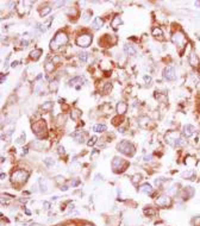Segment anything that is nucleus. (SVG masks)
<instances>
[{
	"label": "nucleus",
	"instance_id": "aec40b11",
	"mask_svg": "<svg viewBox=\"0 0 200 226\" xmlns=\"http://www.w3.org/2000/svg\"><path fill=\"white\" fill-rule=\"evenodd\" d=\"M121 24V19H120V17H114L113 18V20H112V23H111V26L113 27V29H117L119 25Z\"/></svg>",
	"mask_w": 200,
	"mask_h": 226
},
{
	"label": "nucleus",
	"instance_id": "393cba45",
	"mask_svg": "<svg viewBox=\"0 0 200 226\" xmlns=\"http://www.w3.org/2000/svg\"><path fill=\"white\" fill-rule=\"evenodd\" d=\"M54 69H55L54 62H46V63H45V71H46V73H52Z\"/></svg>",
	"mask_w": 200,
	"mask_h": 226
},
{
	"label": "nucleus",
	"instance_id": "37998d69",
	"mask_svg": "<svg viewBox=\"0 0 200 226\" xmlns=\"http://www.w3.org/2000/svg\"><path fill=\"white\" fill-rule=\"evenodd\" d=\"M17 65H18V62H17V61L12 62V64H11V67H13V68H14V67H17Z\"/></svg>",
	"mask_w": 200,
	"mask_h": 226
},
{
	"label": "nucleus",
	"instance_id": "9b49d317",
	"mask_svg": "<svg viewBox=\"0 0 200 226\" xmlns=\"http://www.w3.org/2000/svg\"><path fill=\"white\" fill-rule=\"evenodd\" d=\"M156 205L158 207H168L171 205V200L169 196H165V195H162L160 196L157 200H156Z\"/></svg>",
	"mask_w": 200,
	"mask_h": 226
},
{
	"label": "nucleus",
	"instance_id": "f8f14e48",
	"mask_svg": "<svg viewBox=\"0 0 200 226\" xmlns=\"http://www.w3.org/2000/svg\"><path fill=\"white\" fill-rule=\"evenodd\" d=\"M188 61H189V64H190L192 67H195V68L199 67V57H198V55H196L195 52H190V54H189Z\"/></svg>",
	"mask_w": 200,
	"mask_h": 226
},
{
	"label": "nucleus",
	"instance_id": "a878e982",
	"mask_svg": "<svg viewBox=\"0 0 200 226\" xmlns=\"http://www.w3.org/2000/svg\"><path fill=\"white\" fill-rule=\"evenodd\" d=\"M49 88H50V90H51V92H56V90H57V88H58V81H57V80H52V81L50 82Z\"/></svg>",
	"mask_w": 200,
	"mask_h": 226
},
{
	"label": "nucleus",
	"instance_id": "0eeeda50",
	"mask_svg": "<svg viewBox=\"0 0 200 226\" xmlns=\"http://www.w3.org/2000/svg\"><path fill=\"white\" fill-rule=\"evenodd\" d=\"M127 167V162L120 157H114L112 161V169L118 172V171H123L125 170V168Z\"/></svg>",
	"mask_w": 200,
	"mask_h": 226
},
{
	"label": "nucleus",
	"instance_id": "a19ab883",
	"mask_svg": "<svg viewBox=\"0 0 200 226\" xmlns=\"http://www.w3.org/2000/svg\"><path fill=\"white\" fill-rule=\"evenodd\" d=\"M144 80H145V82H148V83L151 82V77H150V76H144Z\"/></svg>",
	"mask_w": 200,
	"mask_h": 226
},
{
	"label": "nucleus",
	"instance_id": "39448f33",
	"mask_svg": "<svg viewBox=\"0 0 200 226\" xmlns=\"http://www.w3.org/2000/svg\"><path fill=\"white\" fill-rule=\"evenodd\" d=\"M32 131L39 138L45 137L46 136V125H45V123L43 120H38V121L33 123L32 124Z\"/></svg>",
	"mask_w": 200,
	"mask_h": 226
},
{
	"label": "nucleus",
	"instance_id": "4468645a",
	"mask_svg": "<svg viewBox=\"0 0 200 226\" xmlns=\"http://www.w3.org/2000/svg\"><path fill=\"white\" fill-rule=\"evenodd\" d=\"M82 82H85V79L81 77V76H76V77H74V79H71V80L69 81V84H70V86H75V88L79 89V88H80V84H82Z\"/></svg>",
	"mask_w": 200,
	"mask_h": 226
},
{
	"label": "nucleus",
	"instance_id": "c756f323",
	"mask_svg": "<svg viewBox=\"0 0 200 226\" xmlns=\"http://www.w3.org/2000/svg\"><path fill=\"white\" fill-rule=\"evenodd\" d=\"M65 13H67L68 15L76 17V15H77V10H76V7H70V8H68V10L65 11Z\"/></svg>",
	"mask_w": 200,
	"mask_h": 226
},
{
	"label": "nucleus",
	"instance_id": "cd10ccee",
	"mask_svg": "<svg viewBox=\"0 0 200 226\" xmlns=\"http://www.w3.org/2000/svg\"><path fill=\"white\" fill-rule=\"evenodd\" d=\"M93 130H94L95 132H104V131H106V125H104V124H98V125H95V126L93 127Z\"/></svg>",
	"mask_w": 200,
	"mask_h": 226
},
{
	"label": "nucleus",
	"instance_id": "20e7f679",
	"mask_svg": "<svg viewBox=\"0 0 200 226\" xmlns=\"http://www.w3.org/2000/svg\"><path fill=\"white\" fill-rule=\"evenodd\" d=\"M117 149L124 153V155H127V156H132L135 153V146L132 143H130L129 140H121L118 145H117Z\"/></svg>",
	"mask_w": 200,
	"mask_h": 226
},
{
	"label": "nucleus",
	"instance_id": "2eb2a0df",
	"mask_svg": "<svg viewBox=\"0 0 200 226\" xmlns=\"http://www.w3.org/2000/svg\"><path fill=\"white\" fill-rule=\"evenodd\" d=\"M126 111H127V105H126V102H123V101L118 102V105H117V113H118L119 115H123Z\"/></svg>",
	"mask_w": 200,
	"mask_h": 226
},
{
	"label": "nucleus",
	"instance_id": "dca6fc26",
	"mask_svg": "<svg viewBox=\"0 0 200 226\" xmlns=\"http://www.w3.org/2000/svg\"><path fill=\"white\" fill-rule=\"evenodd\" d=\"M73 137L75 138V140L77 143H85V140H86V134L83 132H81V131H77V132L73 133Z\"/></svg>",
	"mask_w": 200,
	"mask_h": 226
},
{
	"label": "nucleus",
	"instance_id": "b1692460",
	"mask_svg": "<svg viewBox=\"0 0 200 226\" xmlns=\"http://www.w3.org/2000/svg\"><path fill=\"white\" fill-rule=\"evenodd\" d=\"M52 107H54V103L51 101H46V102H44L42 105V109L43 111H50V109H52Z\"/></svg>",
	"mask_w": 200,
	"mask_h": 226
},
{
	"label": "nucleus",
	"instance_id": "7c9ffc66",
	"mask_svg": "<svg viewBox=\"0 0 200 226\" xmlns=\"http://www.w3.org/2000/svg\"><path fill=\"white\" fill-rule=\"evenodd\" d=\"M50 12H51V7H50V6H45V7L40 11V15H42V17H45V15L49 14Z\"/></svg>",
	"mask_w": 200,
	"mask_h": 226
},
{
	"label": "nucleus",
	"instance_id": "412c9836",
	"mask_svg": "<svg viewBox=\"0 0 200 226\" xmlns=\"http://www.w3.org/2000/svg\"><path fill=\"white\" fill-rule=\"evenodd\" d=\"M183 194H185L186 199H188V197L193 196V194H194V190H193V188H192V187H186V188L183 189Z\"/></svg>",
	"mask_w": 200,
	"mask_h": 226
},
{
	"label": "nucleus",
	"instance_id": "79ce46f5",
	"mask_svg": "<svg viewBox=\"0 0 200 226\" xmlns=\"http://www.w3.org/2000/svg\"><path fill=\"white\" fill-rule=\"evenodd\" d=\"M61 181L63 182V177H62V176H57V177H56V182H58V183H60Z\"/></svg>",
	"mask_w": 200,
	"mask_h": 226
},
{
	"label": "nucleus",
	"instance_id": "5701e85b",
	"mask_svg": "<svg viewBox=\"0 0 200 226\" xmlns=\"http://www.w3.org/2000/svg\"><path fill=\"white\" fill-rule=\"evenodd\" d=\"M151 33H152L154 37H162L163 36V32H162V30L160 27H154L152 31H151Z\"/></svg>",
	"mask_w": 200,
	"mask_h": 226
},
{
	"label": "nucleus",
	"instance_id": "f257e3e1",
	"mask_svg": "<svg viewBox=\"0 0 200 226\" xmlns=\"http://www.w3.org/2000/svg\"><path fill=\"white\" fill-rule=\"evenodd\" d=\"M67 43H68V36L64 32H57L50 43V48L51 50H58L62 45H65Z\"/></svg>",
	"mask_w": 200,
	"mask_h": 226
},
{
	"label": "nucleus",
	"instance_id": "6ab92c4d",
	"mask_svg": "<svg viewBox=\"0 0 200 226\" xmlns=\"http://www.w3.org/2000/svg\"><path fill=\"white\" fill-rule=\"evenodd\" d=\"M102 24H104V20L101 18H95L93 20V23H92V27L95 29V30H98V29H100L102 26Z\"/></svg>",
	"mask_w": 200,
	"mask_h": 226
},
{
	"label": "nucleus",
	"instance_id": "7ed1b4c3",
	"mask_svg": "<svg viewBox=\"0 0 200 226\" xmlns=\"http://www.w3.org/2000/svg\"><path fill=\"white\" fill-rule=\"evenodd\" d=\"M27 177H29V172L26 170H24V169H19V170H15V171L12 172L11 181L14 184H23V183L26 182Z\"/></svg>",
	"mask_w": 200,
	"mask_h": 226
},
{
	"label": "nucleus",
	"instance_id": "4c0bfd02",
	"mask_svg": "<svg viewBox=\"0 0 200 226\" xmlns=\"http://www.w3.org/2000/svg\"><path fill=\"white\" fill-rule=\"evenodd\" d=\"M111 88H112L111 83H106V86H105V89H104V92H105V93H107L108 90H111Z\"/></svg>",
	"mask_w": 200,
	"mask_h": 226
},
{
	"label": "nucleus",
	"instance_id": "473e14b6",
	"mask_svg": "<svg viewBox=\"0 0 200 226\" xmlns=\"http://www.w3.org/2000/svg\"><path fill=\"white\" fill-rule=\"evenodd\" d=\"M96 140H98V138L95 137V136H93L88 142H87V144H88V146H93L95 143H96Z\"/></svg>",
	"mask_w": 200,
	"mask_h": 226
},
{
	"label": "nucleus",
	"instance_id": "1a4fd4ad",
	"mask_svg": "<svg viewBox=\"0 0 200 226\" xmlns=\"http://www.w3.org/2000/svg\"><path fill=\"white\" fill-rule=\"evenodd\" d=\"M163 76H164V79L168 80V81H173V80H175V79H176V74H175V69H174V67H171V65L165 67L164 70H163Z\"/></svg>",
	"mask_w": 200,
	"mask_h": 226
},
{
	"label": "nucleus",
	"instance_id": "49530a36",
	"mask_svg": "<svg viewBox=\"0 0 200 226\" xmlns=\"http://www.w3.org/2000/svg\"><path fill=\"white\" fill-rule=\"evenodd\" d=\"M6 79V75L4 76V74H1V83H4V80Z\"/></svg>",
	"mask_w": 200,
	"mask_h": 226
},
{
	"label": "nucleus",
	"instance_id": "c85d7f7f",
	"mask_svg": "<svg viewBox=\"0 0 200 226\" xmlns=\"http://www.w3.org/2000/svg\"><path fill=\"white\" fill-rule=\"evenodd\" d=\"M80 115H81V112H80L79 109H73L71 113H70V117H71L73 120H77Z\"/></svg>",
	"mask_w": 200,
	"mask_h": 226
},
{
	"label": "nucleus",
	"instance_id": "72a5a7b5",
	"mask_svg": "<svg viewBox=\"0 0 200 226\" xmlns=\"http://www.w3.org/2000/svg\"><path fill=\"white\" fill-rule=\"evenodd\" d=\"M79 58H80L81 62H86V61H87V54H86V52H81V54L79 55Z\"/></svg>",
	"mask_w": 200,
	"mask_h": 226
},
{
	"label": "nucleus",
	"instance_id": "ddd939ff",
	"mask_svg": "<svg viewBox=\"0 0 200 226\" xmlns=\"http://www.w3.org/2000/svg\"><path fill=\"white\" fill-rule=\"evenodd\" d=\"M194 132H195V127L193 125L187 124V125L183 126V134H185V137H190V136L194 134Z\"/></svg>",
	"mask_w": 200,
	"mask_h": 226
},
{
	"label": "nucleus",
	"instance_id": "c9c22d12",
	"mask_svg": "<svg viewBox=\"0 0 200 226\" xmlns=\"http://www.w3.org/2000/svg\"><path fill=\"white\" fill-rule=\"evenodd\" d=\"M44 163H45L46 165H49V167H50V165H52V164L55 163V161H54L52 158H46V159L44 161Z\"/></svg>",
	"mask_w": 200,
	"mask_h": 226
},
{
	"label": "nucleus",
	"instance_id": "f03ea898",
	"mask_svg": "<svg viewBox=\"0 0 200 226\" xmlns=\"http://www.w3.org/2000/svg\"><path fill=\"white\" fill-rule=\"evenodd\" d=\"M164 138H165V142L168 144H170L171 146H180V145H182L185 143L177 131H168L165 133Z\"/></svg>",
	"mask_w": 200,
	"mask_h": 226
},
{
	"label": "nucleus",
	"instance_id": "58836bf2",
	"mask_svg": "<svg viewBox=\"0 0 200 226\" xmlns=\"http://www.w3.org/2000/svg\"><path fill=\"white\" fill-rule=\"evenodd\" d=\"M57 150H58V153H60V155H63V153H64V147H63V146L60 145V146L57 147Z\"/></svg>",
	"mask_w": 200,
	"mask_h": 226
},
{
	"label": "nucleus",
	"instance_id": "a211bd4d",
	"mask_svg": "<svg viewBox=\"0 0 200 226\" xmlns=\"http://www.w3.org/2000/svg\"><path fill=\"white\" fill-rule=\"evenodd\" d=\"M42 54H43L42 49H35V50H32V51H31L30 57H31L33 61H37V59L40 57V55H42Z\"/></svg>",
	"mask_w": 200,
	"mask_h": 226
},
{
	"label": "nucleus",
	"instance_id": "de8ad7c7",
	"mask_svg": "<svg viewBox=\"0 0 200 226\" xmlns=\"http://www.w3.org/2000/svg\"><path fill=\"white\" fill-rule=\"evenodd\" d=\"M61 189H62V190H67V189H68V188H67V187H65V186H63V187H62V188H61Z\"/></svg>",
	"mask_w": 200,
	"mask_h": 226
},
{
	"label": "nucleus",
	"instance_id": "ea45409f",
	"mask_svg": "<svg viewBox=\"0 0 200 226\" xmlns=\"http://www.w3.org/2000/svg\"><path fill=\"white\" fill-rule=\"evenodd\" d=\"M24 140H25V133H23V134H21V137H20V138H18V140H17V142H18V143H23Z\"/></svg>",
	"mask_w": 200,
	"mask_h": 226
},
{
	"label": "nucleus",
	"instance_id": "bb28decb",
	"mask_svg": "<svg viewBox=\"0 0 200 226\" xmlns=\"http://www.w3.org/2000/svg\"><path fill=\"white\" fill-rule=\"evenodd\" d=\"M149 121H150V118H148V117H140V118H138V124L140 126H145Z\"/></svg>",
	"mask_w": 200,
	"mask_h": 226
},
{
	"label": "nucleus",
	"instance_id": "4be33fe9",
	"mask_svg": "<svg viewBox=\"0 0 200 226\" xmlns=\"http://www.w3.org/2000/svg\"><path fill=\"white\" fill-rule=\"evenodd\" d=\"M140 192H143V193H146V194H151V192H152V188H151V186H150V184L145 183V184H143V186L140 187Z\"/></svg>",
	"mask_w": 200,
	"mask_h": 226
},
{
	"label": "nucleus",
	"instance_id": "f3484780",
	"mask_svg": "<svg viewBox=\"0 0 200 226\" xmlns=\"http://www.w3.org/2000/svg\"><path fill=\"white\" fill-rule=\"evenodd\" d=\"M124 51L127 55H136V52H137L136 48L133 45H131V44H125L124 45Z\"/></svg>",
	"mask_w": 200,
	"mask_h": 226
},
{
	"label": "nucleus",
	"instance_id": "9d476101",
	"mask_svg": "<svg viewBox=\"0 0 200 226\" xmlns=\"http://www.w3.org/2000/svg\"><path fill=\"white\" fill-rule=\"evenodd\" d=\"M27 5L30 6V5H31V1H18V4H17V11H18V13H19L20 15L26 14V13L29 12L30 7H27Z\"/></svg>",
	"mask_w": 200,
	"mask_h": 226
},
{
	"label": "nucleus",
	"instance_id": "2f4dec72",
	"mask_svg": "<svg viewBox=\"0 0 200 226\" xmlns=\"http://www.w3.org/2000/svg\"><path fill=\"white\" fill-rule=\"evenodd\" d=\"M140 178H142V176H140L139 174L133 175V176H132V183H133V184H137V182H139Z\"/></svg>",
	"mask_w": 200,
	"mask_h": 226
},
{
	"label": "nucleus",
	"instance_id": "f704fd0d",
	"mask_svg": "<svg viewBox=\"0 0 200 226\" xmlns=\"http://www.w3.org/2000/svg\"><path fill=\"white\" fill-rule=\"evenodd\" d=\"M39 183H40V187H42V188H40V190H42L43 193H46V186H45L44 181H43V180H40V181H39Z\"/></svg>",
	"mask_w": 200,
	"mask_h": 226
},
{
	"label": "nucleus",
	"instance_id": "a18cd8bd",
	"mask_svg": "<svg viewBox=\"0 0 200 226\" xmlns=\"http://www.w3.org/2000/svg\"><path fill=\"white\" fill-rule=\"evenodd\" d=\"M21 44H23L24 46H27V44H29V42H27V40H23V42H21Z\"/></svg>",
	"mask_w": 200,
	"mask_h": 226
},
{
	"label": "nucleus",
	"instance_id": "e433bc0d",
	"mask_svg": "<svg viewBox=\"0 0 200 226\" xmlns=\"http://www.w3.org/2000/svg\"><path fill=\"white\" fill-rule=\"evenodd\" d=\"M144 213L148 214V215H154V214H155V211L151 209V208H148V209H144Z\"/></svg>",
	"mask_w": 200,
	"mask_h": 226
},
{
	"label": "nucleus",
	"instance_id": "c03bdc74",
	"mask_svg": "<svg viewBox=\"0 0 200 226\" xmlns=\"http://www.w3.org/2000/svg\"><path fill=\"white\" fill-rule=\"evenodd\" d=\"M88 15H89V13L87 12V13H85V17H83V19L85 20H88Z\"/></svg>",
	"mask_w": 200,
	"mask_h": 226
},
{
	"label": "nucleus",
	"instance_id": "423d86ee",
	"mask_svg": "<svg viewBox=\"0 0 200 226\" xmlns=\"http://www.w3.org/2000/svg\"><path fill=\"white\" fill-rule=\"evenodd\" d=\"M171 40H173V43H174L179 49H182V48L185 46L186 42H187L186 36H185V33H183L182 31H176V32H174L173 36H171Z\"/></svg>",
	"mask_w": 200,
	"mask_h": 226
},
{
	"label": "nucleus",
	"instance_id": "09e8293b",
	"mask_svg": "<svg viewBox=\"0 0 200 226\" xmlns=\"http://www.w3.org/2000/svg\"><path fill=\"white\" fill-rule=\"evenodd\" d=\"M67 226H75L74 224H70V225H67Z\"/></svg>",
	"mask_w": 200,
	"mask_h": 226
},
{
	"label": "nucleus",
	"instance_id": "8fccbe9b",
	"mask_svg": "<svg viewBox=\"0 0 200 226\" xmlns=\"http://www.w3.org/2000/svg\"><path fill=\"white\" fill-rule=\"evenodd\" d=\"M85 226H92V225H85Z\"/></svg>",
	"mask_w": 200,
	"mask_h": 226
},
{
	"label": "nucleus",
	"instance_id": "6e6552de",
	"mask_svg": "<svg viewBox=\"0 0 200 226\" xmlns=\"http://www.w3.org/2000/svg\"><path fill=\"white\" fill-rule=\"evenodd\" d=\"M90 43H92V36L88 33L80 34L76 38V45H79L80 48H87L90 45Z\"/></svg>",
	"mask_w": 200,
	"mask_h": 226
}]
</instances>
